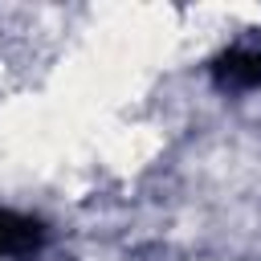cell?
<instances>
[{"label": "cell", "mask_w": 261, "mask_h": 261, "mask_svg": "<svg viewBox=\"0 0 261 261\" xmlns=\"http://www.w3.org/2000/svg\"><path fill=\"white\" fill-rule=\"evenodd\" d=\"M220 90H261V41H237L208 61Z\"/></svg>", "instance_id": "6da1fadb"}, {"label": "cell", "mask_w": 261, "mask_h": 261, "mask_svg": "<svg viewBox=\"0 0 261 261\" xmlns=\"http://www.w3.org/2000/svg\"><path fill=\"white\" fill-rule=\"evenodd\" d=\"M45 245H49L45 220L16 208H0V261H37Z\"/></svg>", "instance_id": "7a4b0ae2"}]
</instances>
